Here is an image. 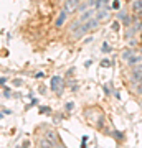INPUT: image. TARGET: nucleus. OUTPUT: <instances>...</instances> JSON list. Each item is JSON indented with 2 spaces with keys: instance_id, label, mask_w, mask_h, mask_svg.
Masks as SVG:
<instances>
[{
  "instance_id": "f257e3e1",
  "label": "nucleus",
  "mask_w": 142,
  "mask_h": 148,
  "mask_svg": "<svg viewBox=\"0 0 142 148\" xmlns=\"http://www.w3.org/2000/svg\"><path fill=\"white\" fill-rule=\"evenodd\" d=\"M79 5H81V3H79V0H66V2H64V5H63V10L69 15V13H73V12L78 10Z\"/></svg>"
},
{
  "instance_id": "f03ea898",
  "label": "nucleus",
  "mask_w": 142,
  "mask_h": 148,
  "mask_svg": "<svg viewBox=\"0 0 142 148\" xmlns=\"http://www.w3.org/2000/svg\"><path fill=\"white\" fill-rule=\"evenodd\" d=\"M51 89L55 90V92H58V94L63 90V79H61L60 76H55L51 79Z\"/></svg>"
},
{
  "instance_id": "7ed1b4c3",
  "label": "nucleus",
  "mask_w": 142,
  "mask_h": 148,
  "mask_svg": "<svg viewBox=\"0 0 142 148\" xmlns=\"http://www.w3.org/2000/svg\"><path fill=\"white\" fill-rule=\"evenodd\" d=\"M141 77H142V66L141 64H137V66H134L132 68V71H131V81H141Z\"/></svg>"
},
{
  "instance_id": "20e7f679",
  "label": "nucleus",
  "mask_w": 142,
  "mask_h": 148,
  "mask_svg": "<svg viewBox=\"0 0 142 148\" xmlns=\"http://www.w3.org/2000/svg\"><path fill=\"white\" fill-rule=\"evenodd\" d=\"M109 15H111V8H109V7H106V8H101V10L96 12V18H98L99 21L106 20V18H109Z\"/></svg>"
},
{
  "instance_id": "39448f33",
  "label": "nucleus",
  "mask_w": 142,
  "mask_h": 148,
  "mask_svg": "<svg viewBox=\"0 0 142 148\" xmlns=\"http://www.w3.org/2000/svg\"><path fill=\"white\" fill-rule=\"evenodd\" d=\"M94 13H96V10L94 8H88L86 12H83V15L79 16V21L81 23H84V21H88V20H91V18H94Z\"/></svg>"
},
{
  "instance_id": "423d86ee",
  "label": "nucleus",
  "mask_w": 142,
  "mask_h": 148,
  "mask_svg": "<svg viewBox=\"0 0 142 148\" xmlns=\"http://www.w3.org/2000/svg\"><path fill=\"white\" fill-rule=\"evenodd\" d=\"M66 16H68V13H66V12L63 10V12H61V13L58 15V18L55 20V27H56V28L63 27V23H64V20H66Z\"/></svg>"
},
{
  "instance_id": "0eeeda50",
  "label": "nucleus",
  "mask_w": 142,
  "mask_h": 148,
  "mask_svg": "<svg viewBox=\"0 0 142 148\" xmlns=\"http://www.w3.org/2000/svg\"><path fill=\"white\" fill-rule=\"evenodd\" d=\"M142 61V56L141 54H132L131 58L127 59V64H129V66H134V64H139Z\"/></svg>"
},
{
  "instance_id": "6e6552de",
  "label": "nucleus",
  "mask_w": 142,
  "mask_h": 148,
  "mask_svg": "<svg viewBox=\"0 0 142 148\" xmlns=\"http://www.w3.org/2000/svg\"><path fill=\"white\" fill-rule=\"evenodd\" d=\"M117 18H119V20H122L126 25H129V23H131V18H129V15H127V13H124V12H119V13H117Z\"/></svg>"
},
{
  "instance_id": "1a4fd4ad",
  "label": "nucleus",
  "mask_w": 142,
  "mask_h": 148,
  "mask_svg": "<svg viewBox=\"0 0 142 148\" xmlns=\"http://www.w3.org/2000/svg\"><path fill=\"white\" fill-rule=\"evenodd\" d=\"M132 10L134 12L142 10V0H134V2H132Z\"/></svg>"
},
{
  "instance_id": "9d476101",
  "label": "nucleus",
  "mask_w": 142,
  "mask_h": 148,
  "mask_svg": "<svg viewBox=\"0 0 142 148\" xmlns=\"http://www.w3.org/2000/svg\"><path fill=\"white\" fill-rule=\"evenodd\" d=\"M46 140H50L53 143V147H56V135H55V132H46Z\"/></svg>"
},
{
  "instance_id": "9b49d317",
  "label": "nucleus",
  "mask_w": 142,
  "mask_h": 148,
  "mask_svg": "<svg viewBox=\"0 0 142 148\" xmlns=\"http://www.w3.org/2000/svg\"><path fill=\"white\" fill-rule=\"evenodd\" d=\"M131 56H132V49H131V48H127V49L122 51V59H124V61H127Z\"/></svg>"
},
{
  "instance_id": "f8f14e48",
  "label": "nucleus",
  "mask_w": 142,
  "mask_h": 148,
  "mask_svg": "<svg viewBox=\"0 0 142 148\" xmlns=\"http://www.w3.org/2000/svg\"><path fill=\"white\" fill-rule=\"evenodd\" d=\"M101 66H103V68H107V66H111V61L109 59H103V61H101Z\"/></svg>"
},
{
  "instance_id": "ddd939ff",
  "label": "nucleus",
  "mask_w": 142,
  "mask_h": 148,
  "mask_svg": "<svg viewBox=\"0 0 142 148\" xmlns=\"http://www.w3.org/2000/svg\"><path fill=\"white\" fill-rule=\"evenodd\" d=\"M112 30H114V32H119V23H117V21H114V23H112Z\"/></svg>"
},
{
  "instance_id": "4468645a",
  "label": "nucleus",
  "mask_w": 142,
  "mask_h": 148,
  "mask_svg": "<svg viewBox=\"0 0 142 148\" xmlns=\"http://www.w3.org/2000/svg\"><path fill=\"white\" fill-rule=\"evenodd\" d=\"M73 107H74L73 102H68V104H66V110H73Z\"/></svg>"
},
{
  "instance_id": "2eb2a0df",
  "label": "nucleus",
  "mask_w": 142,
  "mask_h": 148,
  "mask_svg": "<svg viewBox=\"0 0 142 148\" xmlns=\"http://www.w3.org/2000/svg\"><path fill=\"white\" fill-rule=\"evenodd\" d=\"M3 97H10V89H3Z\"/></svg>"
},
{
  "instance_id": "dca6fc26",
  "label": "nucleus",
  "mask_w": 142,
  "mask_h": 148,
  "mask_svg": "<svg viewBox=\"0 0 142 148\" xmlns=\"http://www.w3.org/2000/svg\"><path fill=\"white\" fill-rule=\"evenodd\" d=\"M121 3H119V0H114V3H112V8H119Z\"/></svg>"
},
{
  "instance_id": "f3484780",
  "label": "nucleus",
  "mask_w": 142,
  "mask_h": 148,
  "mask_svg": "<svg viewBox=\"0 0 142 148\" xmlns=\"http://www.w3.org/2000/svg\"><path fill=\"white\" fill-rule=\"evenodd\" d=\"M103 51H111V48L107 46V45H106V43H104V45H103Z\"/></svg>"
},
{
  "instance_id": "a211bd4d",
  "label": "nucleus",
  "mask_w": 142,
  "mask_h": 148,
  "mask_svg": "<svg viewBox=\"0 0 142 148\" xmlns=\"http://www.w3.org/2000/svg\"><path fill=\"white\" fill-rule=\"evenodd\" d=\"M142 87V77H141V82H139V86H137V89H141Z\"/></svg>"
},
{
  "instance_id": "6ab92c4d",
  "label": "nucleus",
  "mask_w": 142,
  "mask_h": 148,
  "mask_svg": "<svg viewBox=\"0 0 142 148\" xmlns=\"http://www.w3.org/2000/svg\"><path fill=\"white\" fill-rule=\"evenodd\" d=\"M137 92H139V94L142 95V87H141V89H137Z\"/></svg>"
}]
</instances>
